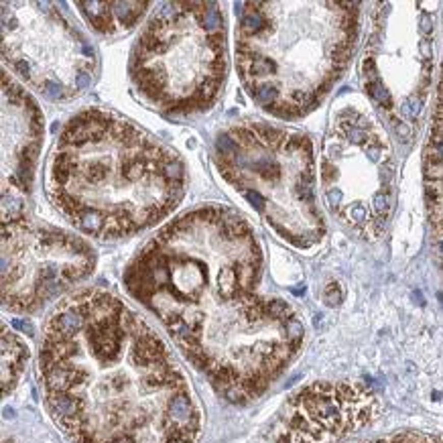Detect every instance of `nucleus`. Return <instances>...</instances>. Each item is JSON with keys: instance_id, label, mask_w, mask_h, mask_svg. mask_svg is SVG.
<instances>
[{"instance_id": "6", "label": "nucleus", "mask_w": 443, "mask_h": 443, "mask_svg": "<svg viewBox=\"0 0 443 443\" xmlns=\"http://www.w3.org/2000/svg\"><path fill=\"white\" fill-rule=\"evenodd\" d=\"M214 159L222 177L289 244L311 248L323 238L309 137L275 124L244 122L218 137Z\"/></svg>"}, {"instance_id": "15", "label": "nucleus", "mask_w": 443, "mask_h": 443, "mask_svg": "<svg viewBox=\"0 0 443 443\" xmlns=\"http://www.w3.org/2000/svg\"><path fill=\"white\" fill-rule=\"evenodd\" d=\"M29 362L27 344L2 323V395H10Z\"/></svg>"}, {"instance_id": "14", "label": "nucleus", "mask_w": 443, "mask_h": 443, "mask_svg": "<svg viewBox=\"0 0 443 443\" xmlns=\"http://www.w3.org/2000/svg\"><path fill=\"white\" fill-rule=\"evenodd\" d=\"M88 24L106 37L128 33L150 8V2H75Z\"/></svg>"}, {"instance_id": "7", "label": "nucleus", "mask_w": 443, "mask_h": 443, "mask_svg": "<svg viewBox=\"0 0 443 443\" xmlns=\"http://www.w3.org/2000/svg\"><path fill=\"white\" fill-rule=\"evenodd\" d=\"M319 187L331 216L362 240L380 236L395 207V159L376 120L344 106L327 128Z\"/></svg>"}, {"instance_id": "9", "label": "nucleus", "mask_w": 443, "mask_h": 443, "mask_svg": "<svg viewBox=\"0 0 443 443\" xmlns=\"http://www.w3.org/2000/svg\"><path fill=\"white\" fill-rule=\"evenodd\" d=\"M2 63L49 100H69L96 77V49L51 2H2Z\"/></svg>"}, {"instance_id": "13", "label": "nucleus", "mask_w": 443, "mask_h": 443, "mask_svg": "<svg viewBox=\"0 0 443 443\" xmlns=\"http://www.w3.org/2000/svg\"><path fill=\"white\" fill-rule=\"evenodd\" d=\"M425 197L433 226L435 252L443 263V67L433 122L425 145Z\"/></svg>"}, {"instance_id": "4", "label": "nucleus", "mask_w": 443, "mask_h": 443, "mask_svg": "<svg viewBox=\"0 0 443 443\" xmlns=\"http://www.w3.org/2000/svg\"><path fill=\"white\" fill-rule=\"evenodd\" d=\"M360 29V2H244L236 67L248 96L279 118L315 110L346 71Z\"/></svg>"}, {"instance_id": "10", "label": "nucleus", "mask_w": 443, "mask_h": 443, "mask_svg": "<svg viewBox=\"0 0 443 443\" xmlns=\"http://www.w3.org/2000/svg\"><path fill=\"white\" fill-rule=\"evenodd\" d=\"M94 267L96 254L80 236L29 216L2 222V305L10 311L43 307L90 277Z\"/></svg>"}, {"instance_id": "11", "label": "nucleus", "mask_w": 443, "mask_h": 443, "mask_svg": "<svg viewBox=\"0 0 443 443\" xmlns=\"http://www.w3.org/2000/svg\"><path fill=\"white\" fill-rule=\"evenodd\" d=\"M41 145L39 104L8 69H2V222L27 216Z\"/></svg>"}, {"instance_id": "12", "label": "nucleus", "mask_w": 443, "mask_h": 443, "mask_svg": "<svg viewBox=\"0 0 443 443\" xmlns=\"http://www.w3.org/2000/svg\"><path fill=\"white\" fill-rule=\"evenodd\" d=\"M378 413L376 395L358 382H317L289 401L279 443H323L366 425Z\"/></svg>"}, {"instance_id": "2", "label": "nucleus", "mask_w": 443, "mask_h": 443, "mask_svg": "<svg viewBox=\"0 0 443 443\" xmlns=\"http://www.w3.org/2000/svg\"><path fill=\"white\" fill-rule=\"evenodd\" d=\"M45 403L73 443H195L201 411L161 335L120 297L86 289L49 315Z\"/></svg>"}, {"instance_id": "5", "label": "nucleus", "mask_w": 443, "mask_h": 443, "mask_svg": "<svg viewBox=\"0 0 443 443\" xmlns=\"http://www.w3.org/2000/svg\"><path fill=\"white\" fill-rule=\"evenodd\" d=\"M226 71V20L218 2L159 4L133 47L137 92L167 114L189 116L214 106Z\"/></svg>"}, {"instance_id": "3", "label": "nucleus", "mask_w": 443, "mask_h": 443, "mask_svg": "<svg viewBox=\"0 0 443 443\" xmlns=\"http://www.w3.org/2000/svg\"><path fill=\"white\" fill-rule=\"evenodd\" d=\"M183 193V161L108 110L75 114L49 159V199L73 228L94 238L147 230L179 205Z\"/></svg>"}, {"instance_id": "1", "label": "nucleus", "mask_w": 443, "mask_h": 443, "mask_svg": "<svg viewBox=\"0 0 443 443\" xmlns=\"http://www.w3.org/2000/svg\"><path fill=\"white\" fill-rule=\"evenodd\" d=\"M260 279L252 228L228 207L203 205L148 240L124 285L224 399L246 403L279 378L303 342L295 309L260 295Z\"/></svg>"}, {"instance_id": "8", "label": "nucleus", "mask_w": 443, "mask_h": 443, "mask_svg": "<svg viewBox=\"0 0 443 443\" xmlns=\"http://www.w3.org/2000/svg\"><path fill=\"white\" fill-rule=\"evenodd\" d=\"M433 16L423 2H380L362 53V84L399 141L415 139L433 73Z\"/></svg>"}]
</instances>
